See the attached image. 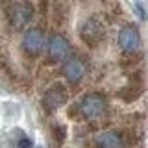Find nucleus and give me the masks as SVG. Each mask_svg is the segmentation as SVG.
Returning a JSON list of instances; mask_svg holds the SVG:
<instances>
[{"label": "nucleus", "instance_id": "obj_1", "mask_svg": "<svg viewBox=\"0 0 148 148\" xmlns=\"http://www.w3.org/2000/svg\"><path fill=\"white\" fill-rule=\"evenodd\" d=\"M35 8L28 0H15L6 8L8 22L13 30H24V28L34 21Z\"/></svg>", "mask_w": 148, "mask_h": 148}, {"label": "nucleus", "instance_id": "obj_2", "mask_svg": "<svg viewBox=\"0 0 148 148\" xmlns=\"http://www.w3.org/2000/svg\"><path fill=\"white\" fill-rule=\"evenodd\" d=\"M78 34H80L82 43L92 48V46H98L102 41L106 39V24H104V21L96 15L87 17L80 24Z\"/></svg>", "mask_w": 148, "mask_h": 148}, {"label": "nucleus", "instance_id": "obj_3", "mask_svg": "<svg viewBox=\"0 0 148 148\" xmlns=\"http://www.w3.org/2000/svg\"><path fill=\"white\" fill-rule=\"evenodd\" d=\"M106 108H108V102H106L104 95H100V92H89V95H85L80 100L78 113L85 120H95L106 113Z\"/></svg>", "mask_w": 148, "mask_h": 148}, {"label": "nucleus", "instance_id": "obj_4", "mask_svg": "<svg viewBox=\"0 0 148 148\" xmlns=\"http://www.w3.org/2000/svg\"><path fill=\"white\" fill-rule=\"evenodd\" d=\"M46 54H48L50 61L54 63H63L65 59L71 56V43L67 41V37L54 34L46 41Z\"/></svg>", "mask_w": 148, "mask_h": 148}, {"label": "nucleus", "instance_id": "obj_5", "mask_svg": "<svg viewBox=\"0 0 148 148\" xmlns=\"http://www.w3.org/2000/svg\"><path fill=\"white\" fill-rule=\"evenodd\" d=\"M22 50H24L26 56L30 58H37L45 48V35L39 28H30V30L24 32L22 35Z\"/></svg>", "mask_w": 148, "mask_h": 148}, {"label": "nucleus", "instance_id": "obj_6", "mask_svg": "<svg viewBox=\"0 0 148 148\" xmlns=\"http://www.w3.org/2000/svg\"><path fill=\"white\" fill-rule=\"evenodd\" d=\"M67 98H69V92H67L63 83H52V85L45 91L43 108L46 111H56V109H59L65 102H67Z\"/></svg>", "mask_w": 148, "mask_h": 148}, {"label": "nucleus", "instance_id": "obj_7", "mask_svg": "<svg viewBox=\"0 0 148 148\" xmlns=\"http://www.w3.org/2000/svg\"><path fill=\"white\" fill-rule=\"evenodd\" d=\"M119 46L126 54H135L139 50V46H141V35H139V30L133 24L124 26L119 32Z\"/></svg>", "mask_w": 148, "mask_h": 148}, {"label": "nucleus", "instance_id": "obj_8", "mask_svg": "<svg viewBox=\"0 0 148 148\" xmlns=\"http://www.w3.org/2000/svg\"><path fill=\"white\" fill-rule=\"evenodd\" d=\"M85 72H87V65L82 58H67L63 61V76L71 83L82 82Z\"/></svg>", "mask_w": 148, "mask_h": 148}, {"label": "nucleus", "instance_id": "obj_9", "mask_svg": "<svg viewBox=\"0 0 148 148\" xmlns=\"http://www.w3.org/2000/svg\"><path fill=\"white\" fill-rule=\"evenodd\" d=\"M95 146L96 148H122L124 146V137L119 132H102L95 137Z\"/></svg>", "mask_w": 148, "mask_h": 148}, {"label": "nucleus", "instance_id": "obj_10", "mask_svg": "<svg viewBox=\"0 0 148 148\" xmlns=\"http://www.w3.org/2000/svg\"><path fill=\"white\" fill-rule=\"evenodd\" d=\"M141 92H143L141 85H128V87H124V89L119 91V96L124 102H133V100H137L139 96H141Z\"/></svg>", "mask_w": 148, "mask_h": 148}, {"label": "nucleus", "instance_id": "obj_11", "mask_svg": "<svg viewBox=\"0 0 148 148\" xmlns=\"http://www.w3.org/2000/svg\"><path fill=\"white\" fill-rule=\"evenodd\" d=\"M18 148H32V143L28 141V139H21V143H18Z\"/></svg>", "mask_w": 148, "mask_h": 148}, {"label": "nucleus", "instance_id": "obj_12", "mask_svg": "<svg viewBox=\"0 0 148 148\" xmlns=\"http://www.w3.org/2000/svg\"><path fill=\"white\" fill-rule=\"evenodd\" d=\"M135 9H137V11H139V17H141V18H145V9H143V6H141V4H139V2H137V6H135Z\"/></svg>", "mask_w": 148, "mask_h": 148}]
</instances>
